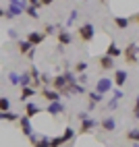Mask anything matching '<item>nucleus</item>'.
Segmentation results:
<instances>
[{"label":"nucleus","mask_w":139,"mask_h":147,"mask_svg":"<svg viewBox=\"0 0 139 147\" xmlns=\"http://www.w3.org/2000/svg\"><path fill=\"white\" fill-rule=\"evenodd\" d=\"M77 35H79V40H81L83 44H89V42L96 37V27H94L92 23H83V25H79Z\"/></svg>","instance_id":"1"},{"label":"nucleus","mask_w":139,"mask_h":147,"mask_svg":"<svg viewBox=\"0 0 139 147\" xmlns=\"http://www.w3.org/2000/svg\"><path fill=\"white\" fill-rule=\"evenodd\" d=\"M123 56H125L127 64H139V46L135 42L127 44V48L123 50Z\"/></svg>","instance_id":"2"},{"label":"nucleus","mask_w":139,"mask_h":147,"mask_svg":"<svg viewBox=\"0 0 139 147\" xmlns=\"http://www.w3.org/2000/svg\"><path fill=\"white\" fill-rule=\"evenodd\" d=\"M75 135H77V131L68 126V129H64V133H62V135H58V137H52V139H50V147H62L64 143H68V141H71Z\"/></svg>","instance_id":"3"},{"label":"nucleus","mask_w":139,"mask_h":147,"mask_svg":"<svg viewBox=\"0 0 139 147\" xmlns=\"http://www.w3.org/2000/svg\"><path fill=\"white\" fill-rule=\"evenodd\" d=\"M112 87H114L112 79H108V77H102V79H98L94 91H96V93H100V95H106V93H110V91H112Z\"/></svg>","instance_id":"4"},{"label":"nucleus","mask_w":139,"mask_h":147,"mask_svg":"<svg viewBox=\"0 0 139 147\" xmlns=\"http://www.w3.org/2000/svg\"><path fill=\"white\" fill-rule=\"evenodd\" d=\"M127 81H129V73L125 71V68H114V79H112L114 87L123 89V87L127 85Z\"/></svg>","instance_id":"5"},{"label":"nucleus","mask_w":139,"mask_h":147,"mask_svg":"<svg viewBox=\"0 0 139 147\" xmlns=\"http://www.w3.org/2000/svg\"><path fill=\"white\" fill-rule=\"evenodd\" d=\"M42 95H44V100H46L48 104H52V102H62V95L58 93V91H54L52 87H42Z\"/></svg>","instance_id":"6"},{"label":"nucleus","mask_w":139,"mask_h":147,"mask_svg":"<svg viewBox=\"0 0 139 147\" xmlns=\"http://www.w3.org/2000/svg\"><path fill=\"white\" fill-rule=\"evenodd\" d=\"M98 122L96 118H92V116H89V118H85V120H81V126H79V131L77 133H81V135H85V133H92L94 129H98Z\"/></svg>","instance_id":"7"},{"label":"nucleus","mask_w":139,"mask_h":147,"mask_svg":"<svg viewBox=\"0 0 139 147\" xmlns=\"http://www.w3.org/2000/svg\"><path fill=\"white\" fill-rule=\"evenodd\" d=\"M23 13H25L23 6H19V4H8V6L4 8V19H15V17H19V15H23Z\"/></svg>","instance_id":"8"},{"label":"nucleus","mask_w":139,"mask_h":147,"mask_svg":"<svg viewBox=\"0 0 139 147\" xmlns=\"http://www.w3.org/2000/svg\"><path fill=\"white\" fill-rule=\"evenodd\" d=\"M46 112L52 114V116H58V114H64L66 112V106H64V102H52V104H48Z\"/></svg>","instance_id":"9"},{"label":"nucleus","mask_w":139,"mask_h":147,"mask_svg":"<svg viewBox=\"0 0 139 147\" xmlns=\"http://www.w3.org/2000/svg\"><path fill=\"white\" fill-rule=\"evenodd\" d=\"M56 40H58V46H68L73 42V33L71 31H66V29H58V33H56Z\"/></svg>","instance_id":"10"},{"label":"nucleus","mask_w":139,"mask_h":147,"mask_svg":"<svg viewBox=\"0 0 139 147\" xmlns=\"http://www.w3.org/2000/svg\"><path fill=\"white\" fill-rule=\"evenodd\" d=\"M19 126H21V131H23V135L27 137V139L33 135V126H31V120H29L27 116H21V118H19Z\"/></svg>","instance_id":"11"},{"label":"nucleus","mask_w":139,"mask_h":147,"mask_svg":"<svg viewBox=\"0 0 139 147\" xmlns=\"http://www.w3.org/2000/svg\"><path fill=\"white\" fill-rule=\"evenodd\" d=\"M39 112H42V108H39L35 102H27V104H25V114H23V116H27V118L31 120L33 116H37Z\"/></svg>","instance_id":"12"},{"label":"nucleus","mask_w":139,"mask_h":147,"mask_svg":"<svg viewBox=\"0 0 139 147\" xmlns=\"http://www.w3.org/2000/svg\"><path fill=\"white\" fill-rule=\"evenodd\" d=\"M44 40H46V35H44L42 31H29V33H27V42L31 44L33 48H35V46H39Z\"/></svg>","instance_id":"13"},{"label":"nucleus","mask_w":139,"mask_h":147,"mask_svg":"<svg viewBox=\"0 0 139 147\" xmlns=\"http://www.w3.org/2000/svg\"><path fill=\"white\" fill-rule=\"evenodd\" d=\"M98 64H100V68H102V71H114V58L106 56V54L98 58Z\"/></svg>","instance_id":"14"},{"label":"nucleus","mask_w":139,"mask_h":147,"mask_svg":"<svg viewBox=\"0 0 139 147\" xmlns=\"http://www.w3.org/2000/svg\"><path fill=\"white\" fill-rule=\"evenodd\" d=\"M85 95H87V100H89V104H87L89 110H94V108H96L98 104H102V102H104V95L96 93V91H89V93H85Z\"/></svg>","instance_id":"15"},{"label":"nucleus","mask_w":139,"mask_h":147,"mask_svg":"<svg viewBox=\"0 0 139 147\" xmlns=\"http://www.w3.org/2000/svg\"><path fill=\"white\" fill-rule=\"evenodd\" d=\"M100 126H102V131L106 133H112L116 129V120H114V116H106V118L100 120Z\"/></svg>","instance_id":"16"},{"label":"nucleus","mask_w":139,"mask_h":147,"mask_svg":"<svg viewBox=\"0 0 139 147\" xmlns=\"http://www.w3.org/2000/svg\"><path fill=\"white\" fill-rule=\"evenodd\" d=\"M35 93H37V89H33V87H21V97H19V100L27 104V102L31 100Z\"/></svg>","instance_id":"17"},{"label":"nucleus","mask_w":139,"mask_h":147,"mask_svg":"<svg viewBox=\"0 0 139 147\" xmlns=\"http://www.w3.org/2000/svg\"><path fill=\"white\" fill-rule=\"evenodd\" d=\"M106 56H110V58H114V60H116L118 56H123V50H121L114 42H110V46L106 48Z\"/></svg>","instance_id":"18"},{"label":"nucleus","mask_w":139,"mask_h":147,"mask_svg":"<svg viewBox=\"0 0 139 147\" xmlns=\"http://www.w3.org/2000/svg\"><path fill=\"white\" fill-rule=\"evenodd\" d=\"M19 118H21V116L15 114L13 110H8V112H0V120H4V122H19Z\"/></svg>","instance_id":"19"},{"label":"nucleus","mask_w":139,"mask_h":147,"mask_svg":"<svg viewBox=\"0 0 139 147\" xmlns=\"http://www.w3.org/2000/svg\"><path fill=\"white\" fill-rule=\"evenodd\" d=\"M129 23H131V19H127V17H118V15H114V25L121 29V31H125V29L129 27Z\"/></svg>","instance_id":"20"},{"label":"nucleus","mask_w":139,"mask_h":147,"mask_svg":"<svg viewBox=\"0 0 139 147\" xmlns=\"http://www.w3.org/2000/svg\"><path fill=\"white\" fill-rule=\"evenodd\" d=\"M31 50H33V46L29 44L27 40H23V42H19V52H21V54H25V56H27V54L31 52Z\"/></svg>","instance_id":"21"},{"label":"nucleus","mask_w":139,"mask_h":147,"mask_svg":"<svg viewBox=\"0 0 139 147\" xmlns=\"http://www.w3.org/2000/svg\"><path fill=\"white\" fill-rule=\"evenodd\" d=\"M68 91H71V95H73V93H75V95H83V93H87V91H85V85H79V83L71 85V87H68Z\"/></svg>","instance_id":"22"},{"label":"nucleus","mask_w":139,"mask_h":147,"mask_svg":"<svg viewBox=\"0 0 139 147\" xmlns=\"http://www.w3.org/2000/svg\"><path fill=\"white\" fill-rule=\"evenodd\" d=\"M31 147H50V139H48V137H37L31 143Z\"/></svg>","instance_id":"23"},{"label":"nucleus","mask_w":139,"mask_h":147,"mask_svg":"<svg viewBox=\"0 0 139 147\" xmlns=\"http://www.w3.org/2000/svg\"><path fill=\"white\" fill-rule=\"evenodd\" d=\"M31 75L29 73H21V83H19V87H31Z\"/></svg>","instance_id":"24"},{"label":"nucleus","mask_w":139,"mask_h":147,"mask_svg":"<svg viewBox=\"0 0 139 147\" xmlns=\"http://www.w3.org/2000/svg\"><path fill=\"white\" fill-rule=\"evenodd\" d=\"M127 139L131 141V143H139V129H131V131H127Z\"/></svg>","instance_id":"25"},{"label":"nucleus","mask_w":139,"mask_h":147,"mask_svg":"<svg viewBox=\"0 0 139 147\" xmlns=\"http://www.w3.org/2000/svg\"><path fill=\"white\" fill-rule=\"evenodd\" d=\"M39 85H42V87H50L52 85V77L46 75V73H42V75H39Z\"/></svg>","instance_id":"26"},{"label":"nucleus","mask_w":139,"mask_h":147,"mask_svg":"<svg viewBox=\"0 0 139 147\" xmlns=\"http://www.w3.org/2000/svg\"><path fill=\"white\" fill-rule=\"evenodd\" d=\"M8 83H11V85H19V83H21V75L11 71V73H8Z\"/></svg>","instance_id":"27"},{"label":"nucleus","mask_w":139,"mask_h":147,"mask_svg":"<svg viewBox=\"0 0 139 147\" xmlns=\"http://www.w3.org/2000/svg\"><path fill=\"white\" fill-rule=\"evenodd\" d=\"M11 110V100H8V97H0V112H8Z\"/></svg>","instance_id":"28"},{"label":"nucleus","mask_w":139,"mask_h":147,"mask_svg":"<svg viewBox=\"0 0 139 147\" xmlns=\"http://www.w3.org/2000/svg\"><path fill=\"white\" fill-rule=\"evenodd\" d=\"M85 71H87V62H83V60H79V62L75 64V68H73L75 75H81V73H85Z\"/></svg>","instance_id":"29"},{"label":"nucleus","mask_w":139,"mask_h":147,"mask_svg":"<svg viewBox=\"0 0 139 147\" xmlns=\"http://www.w3.org/2000/svg\"><path fill=\"white\" fill-rule=\"evenodd\" d=\"M77 15H79V11H77V8H73V11L68 13V19H66V27H68V25H73V23L77 21Z\"/></svg>","instance_id":"30"},{"label":"nucleus","mask_w":139,"mask_h":147,"mask_svg":"<svg viewBox=\"0 0 139 147\" xmlns=\"http://www.w3.org/2000/svg\"><path fill=\"white\" fill-rule=\"evenodd\" d=\"M25 13H27L29 17H31V19H39V15H37V8H35V6H29V4H27V6H25Z\"/></svg>","instance_id":"31"},{"label":"nucleus","mask_w":139,"mask_h":147,"mask_svg":"<svg viewBox=\"0 0 139 147\" xmlns=\"http://www.w3.org/2000/svg\"><path fill=\"white\" fill-rule=\"evenodd\" d=\"M123 97H125L123 89H118V87H116V89H112V100H116V102H121Z\"/></svg>","instance_id":"32"},{"label":"nucleus","mask_w":139,"mask_h":147,"mask_svg":"<svg viewBox=\"0 0 139 147\" xmlns=\"http://www.w3.org/2000/svg\"><path fill=\"white\" fill-rule=\"evenodd\" d=\"M56 29H58L56 25H46L42 33H44V35H52V33H58V31H56Z\"/></svg>","instance_id":"33"},{"label":"nucleus","mask_w":139,"mask_h":147,"mask_svg":"<svg viewBox=\"0 0 139 147\" xmlns=\"http://www.w3.org/2000/svg\"><path fill=\"white\" fill-rule=\"evenodd\" d=\"M118 108V102L116 100H108V110H116Z\"/></svg>","instance_id":"34"},{"label":"nucleus","mask_w":139,"mask_h":147,"mask_svg":"<svg viewBox=\"0 0 139 147\" xmlns=\"http://www.w3.org/2000/svg\"><path fill=\"white\" fill-rule=\"evenodd\" d=\"M77 118H79V122H81V120L89 118V114H87V112H79V114H77Z\"/></svg>","instance_id":"35"},{"label":"nucleus","mask_w":139,"mask_h":147,"mask_svg":"<svg viewBox=\"0 0 139 147\" xmlns=\"http://www.w3.org/2000/svg\"><path fill=\"white\" fill-rule=\"evenodd\" d=\"M8 37H11V40H17V37H19V33L15 31V29H8Z\"/></svg>","instance_id":"36"},{"label":"nucleus","mask_w":139,"mask_h":147,"mask_svg":"<svg viewBox=\"0 0 139 147\" xmlns=\"http://www.w3.org/2000/svg\"><path fill=\"white\" fill-rule=\"evenodd\" d=\"M27 4H29V6H35V8H39V0H27Z\"/></svg>","instance_id":"37"},{"label":"nucleus","mask_w":139,"mask_h":147,"mask_svg":"<svg viewBox=\"0 0 139 147\" xmlns=\"http://www.w3.org/2000/svg\"><path fill=\"white\" fill-rule=\"evenodd\" d=\"M54 0H39V6H50Z\"/></svg>","instance_id":"38"},{"label":"nucleus","mask_w":139,"mask_h":147,"mask_svg":"<svg viewBox=\"0 0 139 147\" xmlns=\"http://www.w3.org/2000/svg\"><path fill=\"white\" fill-rule=\"evenodd\" d=\"M133 110H139V95L135 97V108H133Z\"/></svg>","instance_id":"39"},{"label":"nucleus","mask_w":139,"mask_h":147,"mask_svg":"<svg viewBox=\"0 0 139 147\" xmlns=\"http://www.w3.org/2000/svg\"><path fill=\"white\" fill-rule=\"evenodd\" d=\"M133 116H135V118L139 120V110H133Z\"/></svg>","instance_id":"40"},{"label":"nucleus","mask_w":139,"mask_h":147,"mask_svg":"<svg viewBox=\"0 0 139 147\" xmlns=\"http://www.w3.org/2000/svg\"><path fill=\"white\" fill-rule=\"evenodd\" d=\"M2 17H4V8H2V6H0V19H2Z\"/></svg>","instance_id":"41"},{"label":"nucleus","mask_w":139,"mask_h":147,"mask_svg":"<svg viewBox=\"0 0 139 147\" xmlns=\"http://www.w3.org/2000/svg\"><path fill=\"white\" fill-rule=\"evenodd\" d=\"M135 21H137V23H139V13H137V15H135Z\"/></svg>","instance_id":"42"},{"label":"nucleus","mask_w":139,"mask_h":147,"mask_svg":"<svg viewBox=\"0 0 139 147\" xmlns=\"http://www.w3.org/2000/svg\"><path fill=\"white\" fill-rule=\"evenodd\" d=\"M133 147H139V143H133Z\"/></svg>","instance_id":"43"}]
</instances>
